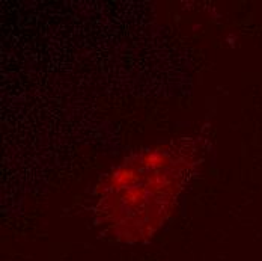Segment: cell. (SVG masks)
Here are the masks:
<instances>
[{
  "instance_id": "1",
  "label": "cell",
  "mask_w": 262,
  "mask_h": 261,
  "mask_svg": "<svg viewBox=\"0 0 262 261\" xmlns=\"http://www.w3.org/2000/svg\"><path fill=\"white\" fill-rule=\"evenodd\" d=\"M193 162L187 142H172L115 166L97 189V213L105 230L128 243L151 238L172 214Z\"/></svg>"
}]
</instances>
